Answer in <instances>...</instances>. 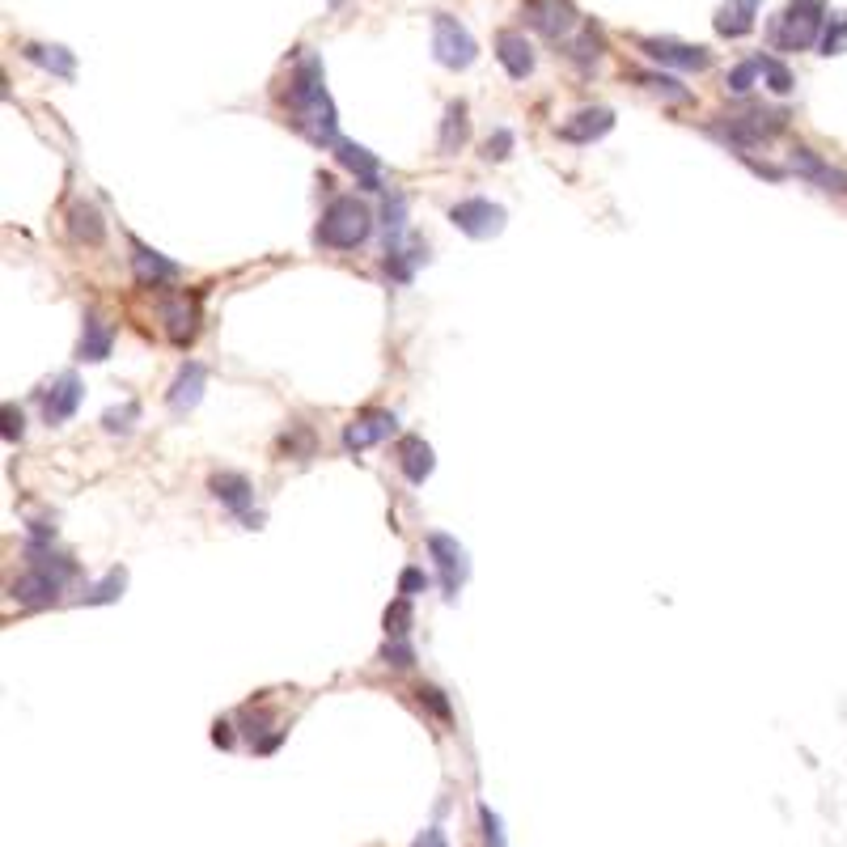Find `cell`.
<instances>
[{
    "instance_id": "cell-23",
    "label": "cell",
    "mask_w": 847,
    "mask_h": 847,
    "mask_svg": "<svg viewBox=\"0 0 847 847\" xmlns=\"http://www.w3.org/2000/svg\"><path fill=\"white\" fill-rule=\"evenodd\" d=\"M68 233H72L77 242H85V246H98V242L106 238V225H102L98 208H94V204H72V208H68Z\"/></svg>"
},
{
    "instance_id": "cell-38",
    "label": "cell",
    "mask_w": 847,
    "mask_h": 847,
    "mask_svg": "<svg viewBox=\"0 0 847 847\" xmlns=\"http://www.w3.org/2000/svg\"><path fill=\"white\" fill-rule=\"evenodd\" d=\"M26 432V416L13 403H5V441H17Z\"/></svg>"
},
{
    "instance_id": "cell-13",
    "label": "cell",
    "mask_w": 847,
    "mask_h": 847,
    "mask_svg": "<svg viewBox=\"0 0 847 847\" xmlns=\"http://www.w3.org/2000/svg\"><path fill=\"white\" fill-rule=\"evenodd\" d=\"M610 128H615V111H606V106H585V111H576L560 136L572 140V144H593V140H602Z\"/></svg>"
},
{
    "instance_id": "cell-16",
    "label": "cell",
    "mask_w": 847,
    "mask_h": 847,
    "mask_svg": "<svg viewBox=\"0 0 847 847\" xmlns=\"http://www.w3.org/2000/svg\"><path fill=\"white\" fill-rule=\"evenodd\" d=\"M204 386H208V369L200 365V360H187V365L178 369L174 386H170V407L174 411H191L195 403L204 399Z\"/></svg>"
},
{
    "instance_id": "cell-15",
    "label": "cell",
    "mask_w": 847,
    "mask_h": 847,
    "mask_svg": "<svg viewBox=\"0 0 847 847\" xmlns=\"http://www.w3.org/2000/svg\"><path fill=\"white\" fill-rule=\"evenodd\" d=\"M759 5L763 0H725V5L716 9V34L720 39H742V34L754 30V17H759Z\"/></svg>"
},
{
    "instance_id": "cell-9",
    "label": "cell",
    "mask_w": 847,
    "mask_h": 847,
    "mask_svg": "<svg viewBox=\"0 0 847 847\" xmlns=\"http://www.w3.org/2000/svg\"><path fill=\"white\" fill-rule=\"evenodd\" d=\"M636 47L644 51L648 60L682 68V72H704L712 64V51L708 47H691V43H678V39H640Z\"/></svg>"
},
{
    "instance_id": "cell-29",
    "label": "cell",
    "mask_w": 847,
    "mask_h": 847,
    "mask_svg": "<svg viewBox=\"0 0 847 847\" xmlns=\"http://www.w3.org/2000/svg\"><path fill=\"white\" fill-rule=\"evenodd\" d=\"M759 64H763V81H767L771 94H792V89H797V81H792V72H788L780 60L759 56Z\"/></svg>"
},
{
    "instance_id": "cell-35",
    "label": "cell",
    "mask_w": 847,
    "mask_h": 847,
    "mask_svg": "<svg viewBox=\"0 0 847 847\" xmlns=\"http://www.w3.org/2000/svg\"><path fill=\"white\" fill-rule=\"evenodd\" d=\"M382 657H386V665H394V670H407V665L416 661V648H411L407 640H390Z\"/></svg>"
},
{
    "instance_id": "cell-12",
    "label": "cell",
    "mask_w": 847,
    "mask_h": 847,
    "mask_svg": "<svg viewBox=\"0 0 847 847\" xmlns=\"http://www.w3.org/2000/svg\"><path fill=\"white\" fill-rule=\"evenodd\" d=\"M132 267H136V280L144 284V288H161V284H174L178 276H183V267L178 263H170L166 255H157V250H149L144 242H136L132 238Z\"/></svg>"
},
{
    "instance_id": "cell-30",
    "label": "cell",
    "mask_w": 847,
    "mask_h": 847,
    "mask_svg": "<svg viewBox=\"0 0 847 847\" xmlns=\"http://www.w3.org/2000/svg\"><path fill=\"white\" fill-rule=\"evenodd\" d=\"M411 632V598H399L394 606H386V636L403 640Z\"/></svg>"
},
{
    "instance_id": "cell-5",
    "label": "cell",
    "mask_w": 847,
    "mask_h": 847,
    "mask_svg": "<svg viewBox=\"0 0 847 847\" xmlns=\"http://www.w3.org/2000/svg\"><path fill=\"white\" fill-rule=\"evenodd\" d=\"M432 56H437L441 68H471L475 56H479V47L471 39V30H466L458 17H449V13H432Z\"/></svg>"
},
{
    "instance_id": "cell-28",
    "label": "cell",
    "mask_w": 847,
    "mask_h": 847,
    "mask_svg": "<svg viewBox=\"0 0 847 847\" xmlns=\"http://www.w3.org/2000/svg\"><path fill=\"white\" fill-rule=\"evenodd\" d=\"M818 47H822V56H843V51H847V13H831V17H826Z\"/></svg>"
},
{
    "instance_id": "cell-7",
    "label": "cell",
    "mask_w": 847,
    "mask_h": 847,
    "mask_svg": "<svg viewBox=\"0 0 847 847\" xmlns=\"http://www.w3.org/2000/svg\"><path fill=\"white\" fill-rule=\"evenodd\" d=\"M521 13H526V22L551 43L568 39L572 30H581V17H576V9L568 5V0H526Z\"/></svg>"
},
{
    "instance_id": "cell-41",
    "label": "cell",
    "mask_w": 847,
    "mask_h": 847,
    "mask_svg": "<svg viewBox=\"0 0 847 847\" xmlns=\"http://www.w3.org/2000/svg\"><path fill=\"white\" fill-rule=\"evenodd\" d=\"M416 847H449V843H445V835L437 831V826H428V831H424V839H420Z\"/></svg>"
},
{
    "instance_id": "cell-4",
    "label": "cell",
    "mask_w": 847,
    "mask_h": 847,
    "mask_svg": "<svg viewBox=\"0 0 847 847\" xmlns=\"http://www.w3.org/2000/svg\"><path fill=\"white\" fill-rule=\"evenodd\" d=\"M784 128H788V111H746V115H729L725 123H712L708 132L742 157H750V149H759L763 140L780 136Z\"/></svg>"
},
{
    "instance_id": "cell-3",
    "label": "cell",
    "mask_w": 847,
    "mask_h": 847,
    "mask_svg": "<svg viewBox=\"0 0 847 847\" xmlns=\"http://www.w3.org/2000/svg\"><path fill=\"white\" fill-rule=\"evenodd\" d=\"M826 5L822 0H788L784 13L771 22V43L776 51H805L822 39Z\"/></svg>"
},
{
    "instance_id": "cell-19",
    "label": "cell",
    "mask_w": 847,
    "mask_h": 847,
    "mask_svg": "<svg viewBox=\"0 0 847 847\" xmlns=\"http://www.w3.org/2000/svg\"><path fill=\"white\" fill-rule=\"evenodd\" d=\"M208 488H212V496L221 500L225 509H233V513H246L250 504H255V488H250V479H246V475L221 471V475H212V479H208Z\"/></svg>"
},
{
    "instance_id": "cell-1",
    "label": "cell",
    "mask_w": 847,
    "mask_h": 847,
    "mask_svg": "<svg viewBox=\"0 0 847 847\" xmlns=\"http://www.w3.org/2000/svg\"><path fill=\"white\" fill-rule=\"evenodd\" d=\"M288 111H293V128L318 144V149H335L339 140V115H335V102L327 94V81H322V60L314 51H305L297 60L293 77H288Z\"/></svg>"
},
{
    "instance_id": "cell-10",
    "label": "cell",
    "mask_w": 847,
    "mask_h": 847,
    "mask_svg": "<svg viewBox=\"0 0 847 847\" xmlns=\"http://www.w3.org/2000/svg\"><path fill=\"white\" fill-rule=\"evenodd\" d=\"M85 399V386H81V377L77 373H60L56 382H51L43 390V420L47 424H64L77 416V407Z\"/></svg>"
},
{
    "instance_id": "cell-25",
    "label": "cell",
    "mask_w": 847,
    "mask_h": 847,
    "mask_svg": "<svg viewBox=\"0 0 847 847\" xmlns=\"http://www.w3.org/2000/svg\"><path fill=\"white\" fill-rule=\"evenodd\" d=\"M26 60L39 64V68H47V72H56V77H72V68H77L72 51H64V47H43V43H26Z\"/></svg>"
},
{
    "instance_id": "cell-22",
    "label": "cell",
    "mask_w": 847,
    "mask_h": 847,
    "mask_svg": "<svg viewBox=\"0 0 847 847\" xmlns=\"http://www.w3.org/2000/svg\"><path fill=\"white\" fill-rule=\"evenodd\" d=\"M111 348H115V327L111 322H102L98 314H89L85 318V331H81V348H77V356L81 360H106L111 356Z\"/></svg>"
},
{
    "instance_id": "cell-27",
    "label": "cell",
    "mask_w": 847,
    "mask_h": 847,
    "mask_svg": "<svg viewBox=\"0 0 847 847\" xmlns=\"http://www.w3.org/2000/svg\"><path fill=\"white\" fill-rule=\"evenodd\" d=\"M632 81L644 85V89H653V94H661V98H670V102H687L691 98V89H682L674 77H665V72H632Z\"/></svg>"
},
{
    "instance_id": "cell-11",
    "label": "cell",
    "mask_w": 847,
    "mask_h": 847,
    "mask_svg": "<svg viewBox=\"0 0 847 847\" xmlns=\"http://www.w3.org/2000/svg\"><path fill=\"white\" fill-rule=\"evenodd\" d=\"M394 428H399V416H394V411H365V416H356L344 428V449L348 454H360V449L394 437Z\"/></svg>"
},
{
    "instance_id": "cell-31",
    "label": "cell",
    "mask_w": 847,
    "mask_h": 847,
    "mask_svg": "<svg viewBox=\"0 0 847 847\" xmlns=\"http://www.w3.org/2000/svg\"><path fill=\"white\" fill-rule=\"evenodd\" d=\"M759 72H763V64H759V60L737 64V68L729 72V81H725V85H729V94H750V89H754V77H759Z\"/></svg>"
},
{
    "instance_id": "cell-6",
    "label": "cell",
    "mask_w": 847,
    "mask_h": 847,
    "mask_svg": "<svg viewBox=\"0 0 847 847\" xmlns=\"http://www.w3.org/2000/svg\"><path fill=\"white\" fill-rule=\"evenodd\" d=\"M428 555H432V564H437L441 572V585H445V602H454L458 598V589L462 581L471 576V560H466V551L458 538H449V534H428Z\"/></svg>"
},
{
    "instance_id": "cell-8",
    "label": "cell",
    "mask_w": 847,
    "mask_h": 847,
    "mask_svg": "<svg viewBox=\"0 0 847 847\" xmlns=\"http://www.w3.org/2000/svg\"><path fill=\"white\" fill-rule=\"evenodd\" d=\"M449 221H454L466 238H496V233L504 229V221H509V212H504L500 204L492 200H462L449 208Z\"/></svg>"
},
{
    "instance_id": "cell-39",
    "label": "cell",
    "mask_w": 847,
    "mask_h": 847,
    "mask_svg": "<svg viewBox=\"0 0 847 847\" xmlns=\"http://www.w3.org/2000/svg\"><path fill=\"white\" fill-rule=\"evenodd\" d=\"M416 695H420V704H428V708H432V712H437L441 720H449V704H445V695H441L437 687H420Z\"/></svg>"
},
{
    "instance_id": "cell-26",
    "label": "cell",
    "mask_w": 847,
    "mask_h": 847,
    "mask_svg": "<svg viewBox=\"0 0 847 847\" xmlns=\"http://www.w3.org/2000/svg\"><path fill=\"white\" fill-rule=\"evenodd\" d=\"M568 60L576 64V68H593L602 60V39H598V30L593 26H581V34L568 43Z\"/></svg>"
},
{
    "instance_id": "cell-20",
    "label": "cell",
    "mask_w": 847,
    "mask_h": 847,
    "mask_svg": "<svg viewBox=\"0 0 847 847\" xmlns=\"http://www.w3.org/2000/svg\"><path fill=\"white\" fill-rule=\"evenodd\" d=\"M399 466H403V475H407V483H420L432 475V466H437V458H432V445L428 441H420V437H403L399 441Z\"/></svg>"
},
{
    "instance_id": "cell-17",
    "label": "cell",
    "mask_w": 847,
    "mask_h": 847,
    "mask_svg": "<svg viewBox=\"0 0 847 847\" xmlns=\"http://www.w3.org/2000/svg\"><path fill=\"white\" fill-rule=\"evenodd\" d=\"M335 157L360 178V187H365V191H382V166H377V157L369 149H360V144H352V140H339Z\"/></svg>"
},
{
    "instance_id": "cell-36",
    "label": "cell",
    "mask_w": 847,
    "mask_h": 847,
    "mask_svg": "<svg viewBox=\"0 0 847 847\" xmlns=\"http://www.w3.org/2000/svg\"><path fill=\"white\" fill-rule=\"evenodd\" d=\"M424 589H428V572L424 568H403V576H399L403 598H416V593H424Z\"/></svg>"
},
{
    "instance_id": "cell-21",
    "label": "cell",
    "mask_w": 847,
    "mask_h": 847,
    "mask_svg": "<svg viewBox=\"0 0 847 847\" xmlns=\"http://www.w3.org/2000/svg\"><path fill=\"white\" fill-rule=\"evenodd\" d=\"M466 136H471V119H466V102L458 98V102H449V106H445L437 149H441L445 157H454V153L462 149V144H466Z\"/></svg>"
},
{
    "instance_id": "cell-40",
    "label": "cell",
    "mask_w": 847,
    "mask_h": 847,
    "mask_svg": "<svg viewBox=\"0 0 847 847\" xmlns=\"http://www.w3.org/2000/svg\"><path fill=\"white\" fill-rule=\"evenodd\" d=\"M229 729H233L229 720H216V725H212V742H216V746H233V733H229Z\"/></svg>"
},
{
    "instance_id": "cell-2",
    "label": "cell",
    "mask_w": 847,
    "mask_h": 847,
    "mask_svg": "<svg viewBox=\"0 0 847 847\" xmlns=\"http://www.w3.org/2000/svg\"><path fill=\"white\" fill-rule=\"evenodd\" d=\"M369 233H373L369 204H360L356 195H339V200H331L327 212H322L314 242L327 250H356L360 242H369Z\"/></svg>"
},
{
    "instance_id": "cell-14",
    "label": "cell",
    "mask_w": 847,
    "mask_h": 847,
    "mask_svg": "<svg viewBox=\"0 0 847 847\" xmlns=\"http://www.w3.org/2000/svg\"><path fill=\"white\" fill-rule=\"evenodd\" d=\"M496 60L504 64V72H509L513 81H526L530 72H534V47L526 43V34L504 30L500 39H496Z\"/></svg>"
},
{
    "instance_id": "cell-33",
    "label": "cell",
    "mask_w": 847,
    "mask_h": 847,
    "mask_svg": "<svg viewBox=\"0 0 847 847\" xmlns=\"http://www.w3.org/2000/svg\"><path fill=\"white\" fill-rule=\"evenodd\" d=\"M136 420H140V407H136V403H123V407H111V411H106V416H102V428H106V432H128Z\"/></svg>"
},
{
    "instance_id": "cell-37",
    "label": "cell",
    "mask_w": 847,
    "mask_h": 847,
    "mask_svg": "<svg viewBox=\"0 0 847 847\" xmlns=\"http://www.w3.org/2000/svg\"><path fill=\"white\" fill-rule=\"evenodd\" d=\"M479 826H483V835H488V847H504V831H500V818L492 814L488 805H479Z\"/></svg>"
},
{
    "instance_id": "cell-24",
    "label": "cell",
    "mask_w": 847,
    "mask_h": 847,
    "mask_svg": "<svg viewBox=\"0 0 847 847\" xmlns=\"http://www.w3.org/2000/svg\"><path fill=\"white\" fill-rule=\"evenodd\" d=\"M161 318H166V331H170V339H174L178 348L191 344V339H195V310L187 305V297H178V301H166V305H161Z\"/></svg>"
},
{
    "instance_id": "cell-34",
    "label": "cell",
    "mask_w": 847,
    "mask_h": 847,
    "mask_svg": "<svg viewBox=\"0 0 847 847\" xmlns=\"http://www.w3.org/2000/svg\"><path fill=\"white\" fill-rule=\"evenodd\" d=\"M509 153H513V132H509V128L492 132V136H488V144H483V157H488V161H504Z\"/></svg>"
},
{
    "instance_id": "cell-18",
    "label": "cell",
    "mask_w": 847,
    "mask_h": 847,
    "mask_svg": "<svg viewBox=\"0 0 847 847\" xmlns=\"http://www.w3.org/2000/svg\"><path fill=\"white\" fill-rule=\"evenodd\" d=\"M792 170L805 174V178H814L822 191H839V195L847 191V174L835 170V166H826L814 149H792Z\"/></svg>"
},
{
    "instance_id": "cell-32",
    "label": "cell",
    "mask_w": 847,
    "mask_h": 847,
    "mask_svg": "<svg viewBox=\"0 0 847 847\" xmlns=\"http://www.w3.org/2000/svg\"><path fill=\"white\" fill-rule=\"evenodd\" d=\"M119 593H123V572H111V576H106L102 585H94V589H89L81 602H85V606H102V602H115Z\"/></svg>"
}]
</instances>
